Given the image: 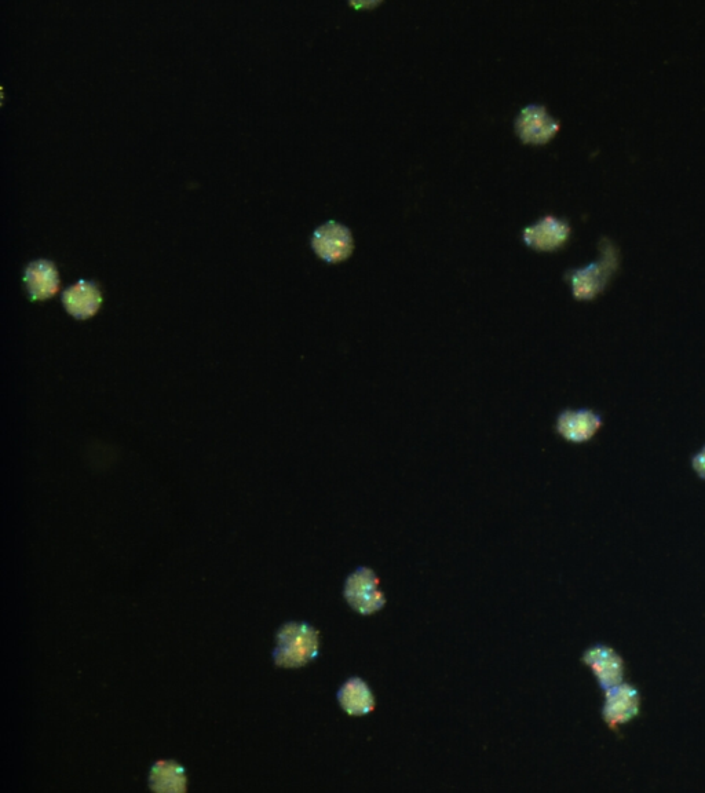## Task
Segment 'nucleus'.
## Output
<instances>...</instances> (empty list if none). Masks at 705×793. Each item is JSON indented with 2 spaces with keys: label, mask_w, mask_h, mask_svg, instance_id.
Masks as SVG:
<instances>
[{
  "label": "nucleus",
  "mask_w": 705,
  "mask_h": 793,
  "mask_svg": "<svg viewBox=\"0 0 705 793\" xmlns=\"http://www.w3.org/2000/svg\"><path fill=\"white\" fill-rule=\"evenodd\" d=\"M310 243L314 252L330 263L346 261L354 251L352 230L336 221L325 222L314 230Z\"/></svg>",
  "instance_id": "20e7f679"
},
{
  "label": "nucleus",
  "mask_w": 705,
  "mask_h": 793,
  "mask_svg": "<svg viewBox=\"0 0 705 793\" xmlns=\"http://www.w3.org/2000/svg\"><path fill=\"white\" fill-rule=\"evenodd\" d=\"M336 700L347 715L365 716L374 712L376 700L370 685L364 679H347L336 693Z\"/></svg>",
  "instance_id": "f8f14e48"
},
{
  "label": "nucleus",
  "mask_w": 705,
  "mask_h": 793,
  "mask_svg": "<svg viewBox=\"0 0 705 793\" xmlns=\"http://www.w3.org/2000/svg\"><path fill=\"white\" fill-rule=\"evenodd\" d=\"M65 309L78 320H87L97 314L102 305V292L97 283L79 280L69 285L62 294Z\"/></svg>",
  "instance_id": "1a4fd4ad"
},
{
  "label": "nucleus",
  "mask_w": 705,
  "mask_h": 793,
  "mask_svg": "<svg viewBox=\"0 0 705 793\" xmlns=\"http://www.w3.org/2000/svg\"><path fill=\"white\" fill-rule=\"evenodd\" d=\"M149 788L155 792H185L188 777L180 763L175 760H157L149 773Z\"/></svg>",
  "instance_id": "ddd939ff"
},
{
  "label": "nucleus",
  "mask_w": 705,
  "mask_h": 793,
  "mask_svg": "<svg viewBox=\"0 0 705 793\" xmlns=\"http://www.w3.org/2000/svg\"><path fill=\"white\" fill-rule=\"evenodd\" d=\"M24 283L31 299L45 301L60 290V273L56 263L49 259H38L25 268Z\"/></svg>",
  "instance_id": "9b49d317"
},
{
  "label": "nucleus",
  "mask_w": 705,
  "mask_h": 793,
  "mask_svg": "<svg viewBox=\"0 0 705 793\" xmlns=\"http://www.w3.org/2000/svg\"><path fill=\"white\" fill-rule=\"evenodd\" d=\"M343 595L350 608L363 616H371L385 608V592L374 570L361 566L346 579Z\"/></svg>",
  "instance_id": "7ed1b4c3"
},
{
  "label": "nucleus",
  "mask_w": 705,
  "mask_h": 793,
  "mask_svg": "<svg viewBox=\"0 0 705 793\" xmlns=\"http://www.w3.org/2000/svg\"><path fill=\"white\" fill-rule=\"evenodd\" d=\"M602 427L601 415L591 409H565L558 415L555 431L564 440L584 444L593 440Z\"/></svg>",
  "instance_id": "0eeeda50"
},
{
  "label": "nucleus",
  "mask_w": 705,
  "mask_h": 793,
  "mask_svg": "<svg viewBox=\"0 0 705 793\" xmlns=\"http://www.w3.org/2000/svg\"><path fill=\"white\" fill-rule=\"evenodd\" d=\"M320 653V632L305 621H290L276 634L273 661L281 668L305 667Z\"/></svg>",
  "instance_id": "f257e3e1"
},
{
  "label": "nucleus",
  "mask_w": 705,
  "mask_h": 793,
  "mask_svg": "<svg viewBox=\"0 0 705 793\" xmlns=\"http://www.w3.org/2000/svg\"><path fill=\"white\" fill-rule=\"evenodd\" d=\"M572 233L568 219L544 215L535 224L522 230V240L526 246L538 251H555L565 246Z\"/></svg>",
  "instance_id": "423d86ee"
},
{
  "label": "nucleus",
  "mask_w": 705,
  "mask_h": 793,
  "mask_svg": "<svg viewBox=\"0 0 705 793\" xmlns=\"http://www.w3.org/2000/svg\"><path fill=\"white\" fill-rule=\"evenodd\" d=\"M599 251L598 261L568 270L565 274V279L571 281L573 296L579 301H591L601 294L619 268V248L612 240L604 237L599 243Z\"/></svg>",
  "instance_id": "f03ea898"
},
{
  "label": "nucleus",
  "mask_w": 705,
  "mask_h": 793,
  "mask_svg": "<svg viewBox=\"0 0 705 793\" xmlns=\"http://www.w3.org/2000/svg\"><path fill=\"white\" fill-rule=\"evenodd\" d=\"M515 131L526 144L542 145L549 142L561 129V122L550 115L540 104H529L521 109L514 123Z\"/></svg>",
  "instance_id": "39448f33"
},
{
  "label": "nucleus",
  "mask_w": 705,
  "mask_h": 793,
  "mask_svg": "<svg viewBox=\"0 0 705 793\" xmlns=\"http://www.w3.org/2000/svg\"><path fill=\"white\" fill-rule=\"evenodd\" d=\"M605 692L602 715L610 727L624 725L638 715L641 700H639L638 690L630 683H619Z\"/></svg>",
  "instance_id": "6e6552de"
},
{
  "label": "nucleus",
  "mask_w": 705,
  "mask_h": 793,
  "mask_svg": "<svg viewBox=\"0 0 705 793\" xmlns=\"http://www.w3.org/2000/svg\"><path fill=\"white\" fill-rule=\"evenodd\" d=\"M693 470L705 480V447L692 460Z\"/></svg>",
  "instance_id": "4468645a"
},
{
  "label": "nucleus",
  "mask_w": 705,
  "mask_h": 793,
  "mask_svg": "<svg viewBox=\"0 0 705 793\" xmlns=\"http://www.w3.org/2000/svg\"><path fill=\"white\" fill-rule=\"evenodd\" d=\"M584 664H587L598 679L599 686L604 690L623 682L624 664L622 657L608 646L597 645L584 653Z\"/></svg>",
  "instance_id": "9d476101"
}]
</instances>
